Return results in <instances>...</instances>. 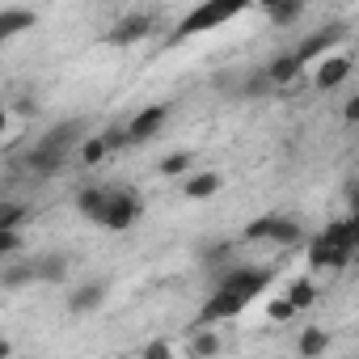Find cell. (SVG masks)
Listing matches in <instances>:
<instances>
[{"mask_svg": "<svg viewBox=\"0 0 359 359\" xmlns=\"http://www.w3.org/2000/svg\"><path fill=\"white\" fill-rule=\"evenodd\" d=\"M237 13H245V5L241 0H212V5H199L195 13H187L182 22H177V30H173V39H191V34H203V30H212V26H224V22H233Z\"/></svg>", "mask_w": 359, "mask_h": 359, "instance_id": "obj_1", "label": "cell"}, {"mask_svg": "<svg viewBox=\"0 0 359 359\" xmlns=\"http://www.w3.org/2000/svg\"><path fill=\"white\" fill-rule=\"evenodd\" d=\"M271 279H275V271L271 266H220V292H233V296H241L245 304L258 296V292H266L271 287Z\"/></svg>", "mask_w": 359, "mask_h": 359, "instance_id": "obj_2", "label": "cell"}, {"mask_svg": "<svg viewBox=\"0 0 359 359\" xmlns=\"http://www.w3.org/2000/svg\"><path fill=\"white\" fill-rule=\"evenodd\" d=\"M140 216H144V199H140L131 187H118V191H110V199H106V220H102V229L127 233Z\"/></svg>", "mask_w": 359, "mask_h": 359, "instance_id": "obj_3", "label": "cell"}, {"mask_svg": "<svg viewBox=\"0 0 359 359\" xmlns=\"http://www.w3.org/2000/svg\"><path fill=\"white\" fill-rule=\"evenodd\" d=\"M152 30H156V18H152L148 9H135V13H123V18L106 30V43H110V47H131V43H144Z\"/></svg>", "mask_w": 359, "mask_h": 359, "instance_id": "obj_4", "label": "cell"}, {"mask_svg": "<svg viewBox=\"0 0 359 359\" xmlns=\"http://www.w3.org/2000/svg\"><path fill=\"white\" fill-rule=\"evenodd\" d=\"M346 39V22H330L325 30H317V34H309L292 55L300 60V68H309V64H317V60H325L330 55V47H338Z\"/></svg>", "mask_w": 359, "mask_h": 359, "instance_id": "obj_5", "label": "cell"}, {"mask_svg": "<svg viewBox=\"0 0 359 359\" xmlns=\"http://www.w3.org/2000/svg\"><path fill=\"white\" fill-rule=\"evenodd\" d=\"M169 123V102H156V106H144L131 123H127V144L135 148V144H148V140H156L161 135V127Z\"/></svg>", "mask_w": 359, "mask_h": 359, "instance_id": "obj_6", "label": "cell"}, {"mask_svg": "<svg viewBox=\"0 0 359 359\" xmlns=\"http://www.w3.org/2000/svg\"><path fill=\"white\" fill-rule=\"evenodd\" d=\"M351 258H355V250H346V245H334L325 237L309 241V271H342V266H351Z\"/></svg>", "mask_w": 359, "mask_h": 359, "instance_id": "obj_7", "label": "cell"}, {"mask_svg": "<svg viewBox=\"0 0 359 359\" xmlns=\"http://www.w3.org/2000/svg\"><path fill=\"white\" fill-rule=\"evenodd\" d=\"M351 72H355V60H351V55H325V60H317V68H313V85H317L321 93H330V89L346 85Z\"/></svg>", "mask_w": 359, "mask_h": 359, "instance_id": "obj_8", "label": "cell"}, {"mask_svg": "<svg viewBox=\"0 0 359 359\" xmlns=\"http://www.w3.org/2000/svg\"><path fill=\"white\" fill-rule=\"evenodd\" d=\"M89 135V127H85V118H64V123H55L39 144L43 148H51V152H64V156H72V148L81 144Z\"/></svg>", "mask_w": 359, "mask_h": 359, "instance_id": "obj_9", "label": "cell"}, {"mask_svg": "<svg viewBox=\"0 0 359 359\" xmlns=\"http://www.w3.org/2000/svg\"><path fill=\"white\" fill-rule=\"evenodd\" d=\"M106 292H110L106 279H85L81 287H72V296H68V313H72V317H89V313H97V309L106 304Z\"/></svg>", "mask_w": 359, "mask_h": 359, "instance_id": "obj_10", "label": "cell"}, {"mask_svg": "<svg viewBox=\"0 0 359 359\" xmlns=\"http://www.w3.org/2000/svg\"><path fill=\"white\" fill-rule=\"evenodd\" d=\"M22 169H30L34 177H55V173L68 169V156H64V152H51V148H43V144H34V148L22 156Z\"/></svg>", "mask_w": 359, "mask_h": 359, "instance_id": "obj_11", "label": "cell"}, {"mask_svg": "<svg viewBox=\"0 0 359 359\" xmlns=\"http://www.w3.org/2000/svg\"><path fill=\"white\" fill-rule=\"evenodd\" d=\"M304 68H300V60L292 55V51H283V55H275L266 68H262V76H266V85H275V89H287V85H296V76H300Z\"/></svg>", "mask_w": 359, "mask_h": 359, "instance_id": "obj_12", "label": "cell"}, {"mask_svg": "<svg viewBox=\"0 0 359 359\" xmlns=\"http://www.w3.org/2000/svg\"><path fill=\"white\" fill-rule=\"evenodd\" d=\"M241 309H245V300H241V296H233V292H220V287H216V292H212V300L203 304V313H199V317H203V321L212 325V321H224V317H237Z\"/></svg>", "mask_w": 359, "mask_h": 359, "instance_id": "obj_13", "label": "cell"}, {"mask_svg": "<svg viewBox=\"0 0 359 359\" xmlns=\"http://www.w3.org/2000/svg\"><path fill=\"white\" fill-rule=\"evenodd\" d=\"M220 187H224V177H220L216 169H199V173L187 177V199H191V203H203V199L220 195Z\"/></svg>", "mask_w": 359, "mask_h": 359, "instance_id": "obj_14", "label": "cell"}, {"mask_svg": "<svg viewBox=\"0 0 359 359\" xmlns=\"http://www.w3.org/2000/svg\"><path fill=\"white\" fill-rule=\"evenodd\" d=\"M106 199H110V191L85 187V191H76V212H81L89 224H102V220H106Z\"/></svg>", "mask_w": 359, "mask_h": 359, "instance_id": "obj_15", "label": "cell"}, {"mask_svg": "<svg viewBox=\"0 0 359 359\" xmlns=\"http://www.w3.org/2000/svg\"><path fill=\"white\" fill-rule=\"evenodd\" d=\"M34 262V283H64L68 279V254H43Z\"/></svg>", "mask_w": 359, "mask_h": 359, "instance_id": "obj_16", "label": "cell"}, {"mask_svg": "<svg viewBox=\"0 0 359 359\" xmlns=\"http://www.w3.org/2000/svg\"><path fill=\"white\" fill-rule=\"evenodd\" d=\"M296 351H300V359H321V355L330 351V330H325V325H309V330H300Z\"/></svg>", "mask_w": 359, "mask_h": 359, "instance_id": "obj_17", "label": "cell"}, {"mask_svg": "<svg viewBox=\"0 0 359 359\" xmlns=\"http://www.w3.org/2000/svg\"><path fill=\"white\" fill-rule=\"evenodd\" d=\"M262 13L271 18V26H296L304 18L300 0H262Z\"/></svg>", "mask_w": 359, "mask_h": 359, "instance_id": "obj_18", "label": "cell"}, {"mask_svg": "<svg viewBox=\"0 0 359 359\" xmlns=\"http://www.w3.org/2000/svg\"><path fill=\"white\" fill-rule=\"evenodd\" d=\"M34 22H39L34 9H0V43L13 39V34H22V30H30Z\"/></svg>", "mask_w": 359, "mask_h": 359, "instance_id": "obj_19", "label": "cell"}, {"mask_svg": "<svg viewBox=\"0 0 359 359\" xmlns=\"http://www.w3.org/2000/svg\"><path fill=\"white\" fill-rule=\"evenodd\" d=\"M224 351V338L216 334V330H199V334H191V355L195 359H216Z\"/></svg>", "mask_w": 359, "mask_h": 359, "instance_id": "obj_20", "label": "cell"}, {"mask_svg": "<svg viewBox=\"0 0 359 359\" xmlns=\"http://www.w3.org/2000/svg\"><path fill=\"white\" fill-rule=\"evenodd\" d=\"M30 283H34V262L30 258H22V262L0 271V287H30Z\"/></svg>", "mask_w": 359, "mask_h": 359, "instance_id": "obj_21", "label": "cell"}, {"mask_svg": "<svg viewBox=\"0 0 359 359\" xmlns=\"http://www.w3.org/2000/svg\"><path fill=\"white\" fill-rule=\"evenodd\" d=\"M156 169H161V177H182V173H191V169H195V152L177 148V152H169Z\"/></svg>", "mask_w": 359, "mask_h": 359, "instance_id": "obj_22", "label": "cell"}, {"mask_svg": "<svg viewBox=\"0 0 359 359\" xmlns=\"http://www.w3.org/2000/svg\"><path fill=\"white\" fill-rule=\"evenodd\" d=\"M283 300H287V304H292L296 313H304V309H309V304L317 300V283H313V279H296V283H292V287L283 292Z\"/></svg>", "mask_w": 359, "mask_h": 359, "instance_id": "obj_23", "label": "cell"}, {"mask_svg": "<svg viewBox=\"0 0 359 359\" xmlns=\"http://www.w3.org/2000/svg\"><path fill=\"white\" fill-rule=\"evenodd\" d=\"M304 237V229L296 224V220H287V216H275V224H271V237L266 241H275V245H296Z\"/></svg>", "mask_w": 359, "mask_h": 359, "instance_id": "obj_24", "label": "cell"}, {"mask_svg": "<svg viewBox=\"0 0 359 359\" xmlns=\"http://www.w3.org/2000/svg\"><path fill=\"white\" fill-rule=\"evenodd\" d=\"M76 152H81V165L85 169H93V165H102L110 152H106V144H102V135H85L81 144H76Z\"/></svg>", "mask_w": 359, "mask_h": 359, "instance_id": "obj_25", "label": "cell"}, {"mask_svg": "<svg viewBox=\"0 0 359 359\" xmlns=\"http://www.w3.org/2000/svg\"><path fill=\"white\" fill-rule=\"evenodd\" d=\"M26 216H30L26 203H0V229H22Z\"/></svg>", "mask_w": 359, "mask_h": 359, "instance_id": "obj_26", "label": "cell"}, {"mask_svg": "<svg viewBox=\"0 0 359 359\" xmlns=\"http://www.w3.org/2000/svg\"><path fill=\"white\" fill-rule=\"evenodd\" d=\"M97 135H102V144H106V152H118V148H131V144H127V127H123V123H110V127H106V131H97Z\"/></svg>", "mask_w": 359, "mask_h": 359, "instance_id": "obj_27", "label": "cell"}, {"mask_svg": "<svg viewBox=\"0 0 359 359\" xmlns=\"http://www.w3.org/2000/svg\"><path fill=\"white\" fill-rule=\"evenodd\" d=\"M22 229H0V258H9V254H22Z\"/></svg>", "mask_w": 359, "mask_h": 359, "instance_id": "obj_28", "label": "cell"}, {"mask_svg": "<svg viewBox=\"0 0 359 359\" xmlns=\"http://www.w3.org/2000/svg\"><path fill=\"white\" fill-rule=\"evenodd\" d=\"M229 254H233V245H229V241L203 245V262H208V266H224V262H229Z\"/></svg>", "mask_w": 359, "mask_h": 359, "instance_id": "obj_29", "label": "cell"}, {"mask_svg": "<svg viewBox=\"0 0 359 359\" xmlns=\"http://www.w3.org/2000/svg\"><path fill=\"white\" fill-rule=\"evenodd\" d=\"M266 317H271V321H292V317H296V309L279 296V300H271V304H266Z\"/></svg>", "mask_w": 359, "mask_h": 359, "instance_id": "obj_30", "label": "cell"}, {"mask_svg": "<svg viewBox=\"0 0 359 359\" xmlns=\"http://www.w3.org/2000/svg\"><path fill=\"white\" fill-rule=\"evenodd\" d=\"M144 359H173V351H169L165 338H152V342L144 346Z\"/></svg>", "mask_w": 359, "mask_h": 359, "instance_id": "obj_31", "label": "cell"}, {"mask_svg": "<svg viewBox=\"0 0 359 359\" xmlns=\"http://www.w3.org/2000/svg\"><path fill=\"white\" fill-rule=\"evenodd\" d=\"M13 110H18V114H39V102H34V97H18Z\"/></svg>", "mask_w": 359, "mask_h": 359, "instance_id": "obj_32", "label": "cell"}, {"mask_svg": "<svg viewBox=\"0 0 359 359\" xmlns=\"http://www.w3.org/2000/svg\"><path fill=\"white\" fill-rule=\"evenodd\" d=\"M342 118H346V123H355V118H359V97H351V102L342 106Z\"/></svg>", "mask_w": 359, "mask_h": 359, "instance_id": "obj_33", "label": "cell"}, {"mask_svg": "<svg viewBox=\"0 0 359 359\" xmlns=\"http://www.w3.org/2000/svg\"><path fill=\"white\" fill-rule=\"evenodd\" d=\"M9 355H13V342H9V338H0V359H9Z\"/></svg>", "mask_w": 359, "mask_h": 359, "instance_id": "obj_34", "label": "cell"}, {"mask_svg": "<svg viewBox=\"0 0 359 359\" xmlns=\"http://www.w3.org/2000/svg\"><path fill=\"white\" fill-rule=\"evenodd\" d=\"M5 127H9V114H5V106H0V135H5Z\"/></svg>", "mask_w": 359, "mask_h": 359, "instance_id": "obj_35", "label": "cell"}]
</instances>
